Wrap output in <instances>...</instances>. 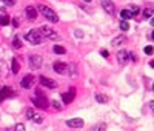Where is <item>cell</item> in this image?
<instances>
[{"mask_svg": "<svg viewBox=\"0 0 154 131\" xmlns=\"http://www.w3.org/2000/svg\"><path fill=\"white\" fill-rule=\"evenodd\" d=\"M83 2H91V0H83Z\"/></svg>", "mask_w": 154, "mask_h": 131, "instance_id": "obj_35", "label": "cell"}, {"mask_svg": "<svg viewBox=\"0 0 154 131\" xmlns=\"http://www.w3.org/2000/svg\"><path fill=\"white\" fill-rule=\"evenodd\" d=\"M32 116H34V111L32 110H26V117H28L29 120L32 119Z\"/></svg>", "mask_w": 154, "mask_h": 131, "instance_id": "obj_29", "label": "cell"}, {"mask_svg": "<svg viewBox=\"0 0 154 131\" xmlns=\"http://www.w3.org/2000/svg\"><path fill=\"white\" fill-rule=\"evenodd\" d=\"M32 103H34L37 108H40V110H46V108L49 107V105H48V99L45 97L40 91H37V96L32 97Z\"/></svg>", "mask_w": 154, "mask_h": 131, "instance_id": "obj_3", "label": "cell"}, {"mask_svg": "<svg viewBox=\"0 0 154 131\" xmlns=\"http://www.w3.org/2000/svg\"><path fill=\"white\" fill-rule=\"evenodd\" d=\"M52 68H54V71H56L57 74H66L68 63H65V62H56V63L52 65Z\"/></svg>", "mask_w": 154, "mask_h": 131, "instance_id": "obj_7", "label": "cell"}, {"mask_svg": "<svg viewBox=\"0 0 154 131\" xmlns=\"http://www.w3.org/2000/svg\"><path fill=\"white\" fill-rule=\"evenodd\" d=\"M120 17H122L123 20H128V19H133V14L128 10H123V11H120Z\"/></svg>", "mask_w": 154, "mask_h": 131, "instance_id": "obj_18", "label": "cell"}, {"mask_svg": "<svg viewBox=\"0 0 154 131\" xmlns=\"http://www.w3.org/2000/svg\"><path fill=\"white\" fill-rule=\"evenodd\" d=\"M137 13H139V8L136 6V5H133V6H131V14L134 15V14H137Z\"/></svg>", "mask_w": 154, "mask_h": 131, "instance_id": "obj_31", "label": "cell"}, {"mask_svg": "<svg viewBox=\"0 0 154 131\" xmlns=\"http://www.w3.org/2000/svg\"><path fill=\"white\" fill-rule=\"evenodd\" d=\"M40 34H42V36H45L46 39H51V40H57L59 39V34L54 31L52 28L46 26V25H43L42 28H40Z\"/></svg>", "mask_w": 154, "mask_h": 131, "instance_id": "obj_4", "label": "cell"}, {"mask_svg": "<svg viewBox=\"0 0 154 131\" xmlns=\"http://www.w3.org/2000/svg\"><path fill=\"white\" fill-rule=\"evenodd\" d=\"M96 100H97L99 103H106V102H108V96H105V94H102V93H97V94H96Z\"/></svg>", "mask_w": 154, "mask_h": 131, "instance_id": "obj_17", "label": "cell"}, {"mask_svg": "<svg viewBox=\"0 0 154 131\" xmlns=\"http://www.w3.org/2000/svg\"><path fill=\"white\" fill-rule=\"evenodd\" d=\"M52 51L56 52V54H65V52H66V49L63 48V46H60V45H54Z\"/></svg>", "mask_w": 154, "mask_h": 131, "instance_id": "obj_20", "label": "cell"}, {"mask_svg": "<svg viewBox=\"0 0 154 131\" xmlns=\"http://www.w3.org/2000/svg\"><path fill=\"white\" fill-rule=\"evenodd\" d=\"M13 46H14V49H20V48H22V42H20V37H19V36L14 37V40H13Z\"/></svg>", "mask_w": 154, "mask_h": 131, "instance_id": "obj_19", "label": "cell"}, {"mask_svg": "<svg viewBox=\"0 0 154 131\" xmlns=\"http://www.w3.org/2000/svg\"><path fill=\"white\" fill-rule=\"evenodd\" d=\"M106 130V125L105 124H99V125H94L91 131H105Z\"/></svg>", "mask_w": 154, "mask_h": 131, "instance_id": "obj_22", "label": "cell"}, {"mask_svg": "<svg viewBox=\"0 0 154 131\" xmlns=\"http://www.w3.org/2000/svg\"><path fill=\"white\" fill-rule=\"evenodd\" d=\"M28 62H29V68L31 69H39L42 66V63H43V59H42L40 54H32V56H29Z\"/></svg>", "mask_w": 154, "mask_h": 131, "instance_id": "obj_5", "label": "cell"}, {"mask_svg": "<svg viewBox=\"0 0 154 131\" xmlns=\"http://www.w3.org/2000/svg\"><path fill=\"white\" fill-rule=\"evenodd\" d=\"M52 107L56 108V110H60V108H62V105H60L57 100H52Z\"/></svg>", "mask_w": 154, "mask_h": 131, "instance_id": "obj_30", "label": "cell"}, {"mask_svg": "<svg viewBox=\"0 0 154 131\" xmlns=\"http://www.w3.org/2000/svg\"><path fill=\"white\" fill-rule=\"evenodd\" d=\"M26 15L29 20H35L37 19V10L34 6H26Z\"/></svg>", "mask_w": 154, "mask_h": 131, "instance_id": "obj_13", "label": "cell"}, {"mask_svg": "<svg viewBox=\"0 0 154 131\" xmlns=\"http://www.w3.org/2000/svg\"><path fill=\"white\" fill-rule=\"evenodd\" d=\"M74 96H76V88H71L69 91L63 93V103H69L72 99H74Z\"/></svg>", "mask_w": 154, "mask_h": 131, "instance_id": "obj_12", "label": "cell"}, {"mask_svg": "<svg viewBox=\"0 0 154 131\" xmlns=\"http://www.w3.org/2000/svg\"><path fill=\"white\" fill-rule=\"evenodd\" d=\"M143 17H147V19H151L153 17V11L150 10V8H147V10L143 11Z\"/></svg>", "mask_w": 154, "mask_h": 131, "instance_id": "obj_25", "label": "cell"}, {"mask_svg": "<svg viewBox=\"0 0 154 131\" xmlns=\"http://www.w3.org/2000/svg\"><path fill=\"white\" fill-rule=\"evenodd\" d=\"M11 71L14 74H17V73L20 71V65H19V62H17V59H13V62H11Z\"/></svg>", "mask_w": 154, "mask_h": 131, "instance_id": "obj_16", "label": "cell"}, {"mask_svg": "<svg viewBox=\"0 0 154 131\" xmlns=\"http://www.w3.org/2000/svg\"><path fill=\"white\" fill-rule=\"evenodd\" d=\"M66 125L69 128H82L83 127V119H79V117L69 119V120H66Z\"/></svg>", "mask_w": 154, "mask_h": 131, "instance_id": "obj_10", "label": "cell"}, {"mask_svg": "<svg viewBox=\"0 0 154 131\" xmlns=\"http://www.w3.org/2000/svg\"><path fill=\"white\" fill-rule=\"evenodd\" d=\"M13 23H14V26H15V28L19 26V20H17V19H13Z\"/></svg>", "mask_w": 154, "mask_h": 131, "instance_id": "obj_33", "label": "cell"}, {"mask_svg": "<svg viewBox=\"0 0 154 131\" xmlns=\"http://www.w3.org/2000/svg\"><path fill=\"white\" fill-rule=\"evenodd\" d=\"M76 36H77V37H82V36H83V34H82V32H80V31L77 29V31H76Z\"/></svg>", "mask_w": 154, "mask_h": 131, "instance_id": "obj_34", "label": "cell"}, {"mask_svg": "<svg viewBox=\"0 0 154 131\" xmlns=\"http://www.w3.org/2000/svg\"><path fill=\"white\" fill-rule=\"evenodd\" d=\"M100 5L103 10L110 14V15H114L116 13V8H114V3H113V0H100Z\"/></svg>", "mask_w": 154, "mask_h": 131, "instance_id": "obj_6", "label": "cell"}, {"mask_svg": "<svg viewBox=\"0 0 154 131\" xmlns=\"http://www.w3.org/2000/svg\"><path fill=\"white\" fill-rule=\"evenodd\" d=\"M40 83H42L43 86H46V88H49V90L57 88V82H54L52 79H48V77H45V76L40 77Z\"/></svg>", "mask_w": 154, "mask_h": 131, "instance_id": "obj_9", "label": "cell"}, {"mask_svg": "<svg viewBox=\"0 0 154 131\" xmlns=\"http://www.w3.org/2000/svg\"><path fill=\"white\" fill-rule=\"evenodd\" d=\"M31 120H34L35 124H42V122H43V117H42V114H34Z\"/></svg>", "mask_w": 154, "mask_h": 131, "instance_id": "obj_24", "label": "cell"}, {"mask_svg": "<svg viewBox=\"0 0 154 131\" xmlns=\"http://www.w3.org/2000/svg\"><path fill=\"white\" fill-rule=\"evenodd\" d=\"M100 54H102V57H105V59H106L108 56H110V54H108V51H105V49H102V51H100Z\"/></svg>", "mask_w": 154, "mask_h": 131, "instance_id": "obj_32", "label": "cell"}, {"mask_svg": "<svg viewBox=\"0 0 154 131\" xmlns=\"http://www.w3.org/2000/svg\"><path fill=\"white\" fill-rule=\"evenodd\" d=\"M20 85H22V88H25V90H29L31 86L34 85V76H31V74H26V76L23 77V80L20 82Z\"/></svg>", "mask_w": 154, "mask_h": 131, "instance_id": "obj_8", "label": "cell"}, {"mask_svg": "<svg viewBox=\"0 0 154 131\" xmlns=\"http://www.w3.org/2000/svg\"><path fill=\"white\" fill-rule=\"evenodd\" d=\"M2 2H3L6 6H13V5L15 3V0H2Z\"/></svg>", "mask_w": 154, "mask_h": 131, "instance_id": "obj_28", "label": "cell"}, {"mask_svg": "<svg viewBox=\"0 0 154 131\" xmlns=\"http://www.w3.org/2000/svg\"><path fill=\"white\" fill-rule=\"evenodd\" d=\"M120 29H122V31H128V29H130L128 20H122V22H120Z\"/></svg>", "mask_w": 154, "mask_h": 131, "instance_id": "obj_23", "label": "cell"}, {"mask_svg": "<svg viewBox=\"0 0 154 131\" xmlns=\"http://www.w3.org/2000/svg\"><path fill=\"white\" fill-rule=\"evenodd\" d=\"M145 54H148V56H151V54H153V46H151V45L145 46Z\"/></svg>", "mask_w": 154, "mask_h": 131, "instance_id": "obj_27", "label": "cell"}, {"mask_svg": "<svg viewBox=\"0 0 154 131\" xmlns=\"http://www.w3.org/2000/svg\"><path fill=\"white\" fill-rule=\"evenodd\" d=\"M14 131H25V125L23 124H17L14 127Z\"/></svg>", "mask_w": 154, "mask_h": 131, "instance_id": "obj_26", "label": "cell"}, {"mask_svg": "<svg viewBox=\"0 0 154 131\" xmlns=\"http://www.w3.org/2000/svg\"><path fill=\"white\" fill-rule=\"evenodd\" d=\"M39 11L42 13V15L45 17L46 20H49V22H52V23H57L59 22V17H57V14L54 13L49 6H45V5H39Z\"/></svg>", "mask_w": 154, "mask_h": 131, "instance_id": "obj_1", "label": "cell"}, {"mask_svg": "<svg viewBox=\"0 0 154 131\" xmlns=\"http://www.w3.org/2000/svg\"><path fill=\"white\" fill-rule=\"evenodd\" d=\"M13 93V90L10 88V86H5V88H0V100H5L8 96H10Z\"/></svg>", "mask_w": 154, "mask_h": 131, "instance_id": "obj_14", "label": "cell"}, {"mask_svg": "<svg viewBox=\"0 0 154 131\" xmlns=\"http://www.w3.org/2000/svg\"><path fill=\"white\" fill-rule=\"evenodd\" d=\"M126 42V37L125 36H117V37H114L113 40H111V45L113 46H119V45H122V43H125Z\"/></svg>", "mask_w": 154, "mask_h": 131, "instance_id": "obj_15", "label": "cell"}, {"mask_svg": "<svg viewBox=\"0 0 154 131\" xmlns=\"http://www.w3.org/2000/svg\"><path fill=\"white\" fill-rule=\"evenodd\" d=\"M128 51L125 49H120L119 52H117V62H119L120 65H126V62H128Z\"/></svg>", "mask_w": 154, "mask_h": 131, "instance_id": "obj_11", "label": "cell"}, {"mask_svg": "<svg viewBox=\"0 0 154 131\" xmlns=\"http://www.w3.org/2000/svg\"><path fill=\"white\" fill-rule=\"evenodd\" d=\"M25 39L29 43H32V45H42V42H43V36L40 34V31H35V29H31L26 32Z\"/></svg>", "mask_w": 154, "mask_h": 131, "instance_id": "obj_2", "label": "cell"}, {"mask_svg": "<svg viewBox=\"0 0 154 131\" xmlns=\"http://www.w3.org/2000/svg\"><path fill=\"white\" fill-rule=\"evenodd\" d=\"M10 17H8V15H0V25H2V26H6V25H10Z\"/></svg>", "mask_w": 154, "mask_h": 131, "instance_id": "obj_21", "label": "cell"}]
</instances>
